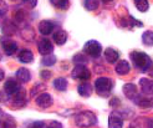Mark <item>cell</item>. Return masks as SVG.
<instances>
[{"label": "cell", "instance_id": "obj_27", "mask_svg": "<svg viewBox=\"0 0 153 128\" xmlns=\"http://www.w3.org/2000/svg\"><path fill=\"white\" fill-rule=\"evenodd\" d=\"M16 124L15 122L13 121V118L7 116L6 117V121H3V119H0V128H15Z\"/></svg>", "mask_w": 153, "mask_h": 128}, {"label": "cell", "instance_id": "obj_37", "mask_svg": "<svg viewBox=\"0 0 153 128\" xmlns=\"http://www.w3.org/2000/svg\"><path fill=\"white\" fill-rule=\"evenodd\" d=\"M148 128H153V119H149L148 121Z\"/></svg>", "mask_w": 153, "mask_h": 128}, {"label": "cell", "instance_id": "obj_19", "mask_svg": "<svg viewBox=\"0 0 153 128\" xmlns=\"http://www.w3.org/2000/svg\"><path fill=\"white\" fill-rule=\"evenodd\" d=\"M129 70H131V66H129V64L126 60H122V61H120L116 65V72L118 75H126L129 72Z\"/></svg>", "mask_w": 153, "mask_h": 128}, {"label": "cell", "instance_id": "obj_12", "mask_svg": "<svg viewBox=\"0 0 153 128\" xmlns=\"http://www.w3.org/2000/svg\"><path fill=\"white\" fill-rule=\"evenodd\" d=\"M52 30H53V24L51 21L49 20H42L40 21V24H39V31L45 35V36H48L49 34L52 33Z\"/></svg>", "mask_w": 153, "mask_h": 128}, {"label": "cell", "instance_id": "obj_14", "mask_svg": "<svg viewBox=\"0 0 153 128\" xmlns=\"http://www.w3.org/2000/svg\"><path fill=\"white\" fill-rule=\"evenodd\" d=\"M123 93L127 96V98L134 100L137 96V87L133 84H126L123 86Z\"/></svg>", "mask_w": 153, "mask_h": 128}, {"label": "cell", "instance_id": "obj_22", "mask_svg": "<svg viewBox=\"0 0 153 128\" xmlns=\"http://www.w3.org/2000/svg\"><path fill=\"white\" fill-rule=\"evenodd\" d=\"M133 101L141 107H151L152 106V102L149 100H147L144 96H136V98Z\"/></svg>", "mask_w": 153, "mask_h": 128}, {"label": "cell", "instance_id": "obj_28", "mask_svg": "<svg viewBox=\"0 0 153 128\" xmlns=\"http://www.w3.org/2000/svg\"><path fill=\"white\" fill-rule=\"evenodd\" d=\"M85 7L90 11H94L98 7V0H85Z\"/></svg>", "mask_w": 153, "mask_h": 128}, {"label": "cell", "instance_id": "obj_13", "mask_svg": "<svg viewBox=\"0 0 153 128\" xmlns=\"http://www.w3.org/2000/svg\"><path fill=\"white\" fill-rule=\"evenodd\" d=\"M120 57V54L116 51V50H113L111 47L108 49H106L105 50V58H106V61L107 62H110V64H114L118 60Z\"/></svg>", "mask_w": 153, "mask_h": 128}, {"label": "cell", "instance_id": "obj_11", "mask_svg": "<svg viewBox=\"0 0 153 128\" xmlns=\"http://www.w3.org/2000/svg\"><path fill=\"white\" fill-rule=\"evenodd\" d=\"M141 90L143 95H153V81L149 78H141Z\"/></svg>", "mask_w": 153, "mask_h": 128}, {"label": "cell", "instance_id": "obj_3", "mask_svg": "<svg viewBox=\"0 0 153 128\" xmlns=\"http://www.w3.org/2000/svg\"><path fill=\"white\" fill-rule=\"evenodd\" d=\"M95 88H96V92L100 96L106 97L112 91V81L107 77H100L95 82Z\"/></svg>", "mask_w": 153, "mask_h": 128}, {"label": "cell", "instance_id": "obj_39", "mask_svg": "<svg viewBox=\"0 0 153 128\" xmlns=\"http://www.w3.org/2000/svg\"><path fill=\"white\" fill-rule=\"evenodd\" d=\"M102 1H105V3H108V1H111V0H102Z\"/></svg>", "mask_w": 153, "mask_h": 128}, {"label": "cell", "instance_id": "obj_32", "mask_svg": "<svg viewBox=\"0 0 153 128\" xmlns=\"http://www.w3.org/2000/svg\"><path fill=\"white\" fill-rule=\"evenodd\" d=\"M40 76H41L44 80H49V78L51 77V72H50L49 70H42V71L40 72Z\"/></svg>", "mask_w": 153, "mask_h": 128}, {"label": "cell", "instance_id": "obj_33", "mask_svg": "<svg viewBox=\"0 0 153 128\" xmlns=\"http://www.w3.org/2000/svg\"><path fill=\"white\" fill-rule=\"evenodd\" d=\"M46 126H44V123L42 122H34V123H31L29 126V128H45Z\"/></svg>", "mask_w": 153, "mask_h": 128}, {"label": "cell", "instance_id": "obj_34", "mask_svg": "<svg viewBox=\"0 0 153 128\" xmlns=\"http://www.w3.org/2000/svg\"><path fill=\"white\" fill-rule=\"evenodd\" d=\"M0 11H6V6H5V4L1 1V0H0Z\"/></svg>", "mask_w": 153, "mask_h": 128}, {"label": "cell", "instance_id": "obj_25", "mask_svg": "<svg viewBox=\"0 0 153 128\" xmlns=\"http://www.w3.org/2000/svg\"><path fill=\"white\" fill-rule=\"evenodd\" d=\"M50 1L53 6H56L57 9L61 10H65L68 7V0H50Z\"/></svg>", "mask_w": 153, "mask_h": 128}, {"label": "cell", "instance_id": "obj_26", "mask_svg": "<svg viewBox=\"0 0 153 128\" xmlns=\"http://www.w3.org/2000/svg\"><path fill=\"white\" fill-rule=\"evenodd\" d=\"M55 62H56V56L53 55H45L44 58L41 60L42 66H52Z\"/></svg>", "mask_w": 153, "mask_h": 128}, {"label": "cell", "instance_id": "obj_15", "mask_svg": "<svg viewBox=\"0 0 153 128\" xmlns=\"http://www.w3.org/2000/svg\"><path fill=\"white\" fill-rule=\"evenodd\" d=\"M26 102H27V100H26V95H25L24 91L20 90L16 95H14V98H13L14 104H16V106H19V107H22V106L26 104Z\"/></svg>", "mask_w": 153, "mask_h": 128}, {"label": "cell", "instance_id": "obj_31", "mask_svg": "<svg viewBox=\"0 0 153 128\" xmlns=\"http://www.w3.org/2000/svg\"><path fill=\"white\" fill-rule=\"evenodd\" d=\"M45 128H62V124H61L60 122H56V121H52L50 122Z\"/></svg>", "mask_w": 153, "mask_h": 128}, {"label": "cell", "instance_id": "obj_7", "mask_svg": "<svg viewBox=\"0 0 153 128\" xmlns=\"http://www.w3.org/2000/svg\"><path fill=\"white\" fill-rule=\"evenodd\" d=\"M4 88H5V93L6 95L14 96V95H16L20 91V85L15 80H7L5 82V85H4Z\"/></svg>", "mask_w": 153, "mask_h": 128}, {"label": "cell", "instance_id": "obj_17", "mask_svg": "<svg viewBox=\"0 0 153 128\" xmlns=\"http://www.w3.org/2000/svg\"><path fill=\"white\" fill-rule=\"evenodd\" d=\"M33 60H34V55L30 50H22L19 54V61L22 64H30L33 62Z\"/></svg>", "mask_w": 153, "mask_h": 128}, {"label": "cell", "instance_id": "obj_18", "mask_svg": "<svg viewBox=\"0 0 153 128\" xmlns=\"http://www.w3.org/2000/svg\"><path fill=\"white\" fill-rule=\"evenodd\" d=\"M77 91L82 97H90L91 95H92V86H91L90 84H87V82H85V84L79 85Z\"/></svg>", "mask_w": 153, "mask_h": 128}, {"label": "cell", "instance_id": "obj_16", "mask_svg": "<svg viewBox=\"0 0 153 128\" xmlns=\"http://www.w3.org/2000/svg\"><path fill=\"white\" fill-rule=\"evenodd\" d=\"M16 77L20 82H22V84H26V82L30 81V78H31V75H30V71L27 69H19L18 72H16Z\"/></svg>", "mask_w": 153, "mask_h": 128}, {"label": "cell", "instance_id": "obj_38", "mask_svg": "<svg viewBox=\"0 0 153 128\" xmlns=\"http://www.w3.org/2000/svg\"><path fill=\"white\" fill-rule=\"evenodd\" d=\"M4 14H5L4 11H0V18H1V16H3V15H4Z\"/></svg>", "mask_w": 153, "mask_h": 128}, {"label": "cell", "instance_id": "obj_20", "mask_svg": "<svg viewBox=\"0 0 153 128\" xmlns=\"http://www.w3.org/2000/svg\"><path fill=\"white\" fill-rule=\"evenodd\" d=\"M53 40H55V42L57 45H64L67 40L66 31H64V30H59V31H56L55 34H53Z\"/></svg>", "mask_w": 153, "mask_h": 128}, {"label": "cell", "instance_id": "obj_10", "mask_svg": "<svg viewBox=\"0 0 153 128\" xmlns=\"http://www.w3.org/2000/svg\"><path fill=\"white\" fill-rule=\"evenodd\" d=\"M36 103L41 108H48L52 104V97L49 93H41L36 97Z\"/></svg>", "mask_w": 153, "mask_h": 128}, {"label": "cell", "instance_id": "obj_23", "mask_svg": "<svg viewBox=\"0 0 153 128\" xmlns=\"http://www.w3.org/2000/svg\"><path fill=\"white\" fill-rule=\"evenodd\" d=\"M134 4H136V7L140 11L144 13L148 10L149 7V4H148V0H134Z\"/></svg>", "mask_w": 153, "mask_h": 128}, {"label": "cell", "instance_id": "obj_35", "mask_svg": "<svg viewBox=\"0 0 153 128\" xmlns=\"http://www.w3.org/2000/svg\"><path fill=\"white\" fill-rule=\"evenodd\" d=\"M0 101H3V102L7 101V96H6V95H4V93H1V92H0Z\"/></svg>", "mask_w": 153, "mask_h": 128}, {"label": "cell", "instance_id": "obj_36", "mask_svg": "<svg viewBox=\"0 0 153 128\" xmlns=\"http://www.w3.org/2000/svg\"><path fill=\"white\" fill-rule=\"evenodd\" d=\"M4 76H5V73H4V71H3V70H0V81H1V80L4 78Z\"/></svg>", "mask_w": 153, "mask_h": 128}, {"label": "cell", "instance_id": "obj_6", "mask_svg": "<svg viewBox=\"0 0 153 128\" xmlns=\"http://www.w3.org/2000/svg\"><path fill=\"white\" fill-rule=\"evenodd\" d=\"M1 45H3V49L6 55H14L18 50V44L10 39H6V37H3L1 39Z\"/></svg>", "mask_w": 153, "mask_h": 128}, {"label": "cell", "instance_id": "obj_8", "mask_svg": "<svg viewBox=\"0 0 153 128\" xmlns=\"http://www.w3.org/2000/svg\"><path fill=\"white\" fill-rule=\"evenodd\" d=\"M37 49H39V52L41 55H50L52 50H53V46L49 39H42L39 41V45H37Z\"/></svg>", "mask_w": 153, "mask_h": 128}, {"label": "cell", "instance_id": "obj_5", "mask_svg": "<svg viewBox=\"0 0 153 128\" xmlns=\"http://www.w3.org/2000/svg\"><path fill=\"white\" fill-rule=\"evenodd\" d=\"M71 76L74 78H76V80H83V81H86V80H88L91 77V72H90V70L83 64H77V65L75 66V69L72 70Z\"/></svg>", "mask_w": 153, "mask_h": 128}, {"label": "cell", "instance_id": "obj_1", "mask_svg": "<svg viewBox=\"0 0 153 128\" xmlns=\"http://www.w3.org/2000/svg\"><path fill=\"white\" fill-rule=\"evenodd\" d=\"M131 58H132V61H133V65H134L138 70H141V71H143V72L148 71L151 67H152V65H153L151 57H149L147 54H144V52H141V51L132 52V54H131Z\"/></svg>", "mask_w": 153, "mask_h": 128}, {"label": "cell", "instance_id": "obj_9", "mask_svg": "<svg viewBox=\"0 0 153 128\" xmlns=\"http://www.w3.org/2000/svg\"><path fill=\"white\" fill-rule=\"evenodd\" d=\"M122 126H123L122 117L116 112H112L108 117V128H122Z\"/></svg>", "mask_w": 153, "mask_h": 128}, {"label": "cell", "instance_id": "obj_24", "mask_svg": "<svg viewBox=\"0 0 153 128\" xmlns=\"http://www.w3.org/2000/svg\"><path fill=\"white\" fill-rule=\"evenodd\" d=\"M142 41L147 46H152L153 45V31H146L142 35Z\"/></svg>", "mask_w": 153, "mask_h": 128}, {"label": "cell", "instance_id": "obj_29", "mask_svg": "<svg viewBox=\"0 0 153 128\" xmlns=\"http://www.w3.org/2000/svg\"><path fill=\"white\" fill-rule=\"evenodd\" d=\"M22 3H24L26 5V7H29V9H34V7L36 6V4H37V0H22Z\"/></svg>", "mask_w": 153, "mask_h": 128}, {"label": "cell", "instance_id": "obj_2", "mask_svg": "<svg viewBox=\"0 0 153 128\" xmlns=\"http://www.w3.org/2000/svg\"><path fill=\"white\" fill-rule=\"evenodd\" d=\"M75 122H76V126H79L81 128H86V127L95 126L97 123V118H96L94 112L83 111V112H80V113L76 116Z\"/></svg>", "mask_w": 153, "mask_h": 128}, {"label": "cell", "instance_id": "obj_21", "mask_svg": "<svg viewBox=\"0 0 153 128\" xmlns=\"http://www.w3.org/2000/svg\"><path fill=\"white\" fill-rule=\"evenodd\" d=\"M53 87H55L57 91H66V88H67V81H66V78H64V77L56 78L55 81H53Z\"/></svg>", "mask_w": 153, "mask_h": 128}, {"label": "cell", "instance_id": "obj_4", "mask_svg": "<svg viewBox=\"0 0 153 128\" xmlns=\"http://www.w3.org/2000/svg\"><path fill=\"white\" fill-rule=\"evenodd\" d=\"M83 51L86 52L88 56H92V57H98L102 51V46L101 44L96 41V40H90L85 44V47H83Z\"/></svg>", "mask_w": 153, "mask_h": 128}, {"label": "cell", "instance_id": "obj_30", "mask_svg": "<svg viewBox=\"0 0 153 128\" xmlns=\"http://www.w3.org/2000/svg\"><path fill=\"white\" fill-rule=\"evenodd\" d=\"M74 61L76 62V64H83V65H85L86 62H87V58L86 57H83L82 55H76L75 57H74Z\"/></svg>", "mask_w": 153, "mask_h": 128}]
</instances>
